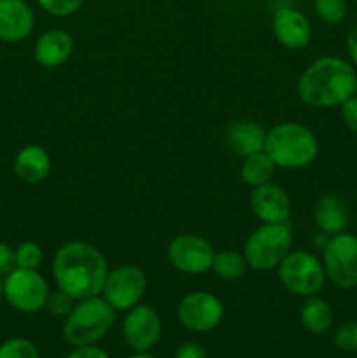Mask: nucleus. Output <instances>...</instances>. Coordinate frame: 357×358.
Returning <instances> with one entry per match:
<instances>
[{
    "label": "nucleus",
    "instance_id": "obj_18",
    "mask_svg": "<svg viewBox=\"0 0 357 358\" xmlns=\"http://www.w3.org/2000/svg\"><path fill=\"white\" fill-rule=\"evenodd\" d=\"M314 220L318 229L326 234H340L349 224L346 203L336 194H324L314 205Z\"/></svg>",
    "mask_w": 357,
    "mask_h": 358
},
{
    "label": "nucleus",
    "instance_id": "obj_13",
    "mask_svg": "<svg viewBox=\"0 0 357 358\" xmlns=\"http://www.w3.org/2000/svg\"><path fill=\"white\" fill-rule=\"evenodd\" d=\"M251 208L262 224H284L290 215V199L280 185L262 184L252 187Z\"/></svg>",
    "mask_w": 357,
    "mask_h": 358
},
{
    "label": "nucleus",
    "instance_id": "obj_14",
    "mask_svg": "<svg viewBox=\"0 0 357 358\" xmlns=\"http://www.w3.org/2000/svg\"><path fill=\"white\" fill-rule=\"evenodd\" d=\"M35 16L24 0H0V41L16 44L31 34Z\"/></svg>",
    "mask_w": 357,
    "mask_h": 358
},
{
    "label": "nucleus",
    "instance_id": "obj_32",
    "mask_svg": "<svg viewBox=\"0 0 357 358\" xmlns=\"http://www.w3.org/2000/svg\"><path fill=\"white\" fill-rule=\"evenodd\" d=\"M65 358H108V355L104 350L98 348L97 345H90L79 346V348L74 350V352L69 353Z\"/></svg>",
    "mask_w": 357,
    "mask_h": 358
},
{
    "label": "nucleus",
    "instance_id": "obj_25",
    "mask_svg": "<svg viewBox=\"0 0 357 358\" xmlns=\"http://www.w3.org/2000/svg\"><path fill=\"white\" fill-rule=\"evenodd\" d=\"M42 261V248L35 241H24L14 250V264L16 268L37 269Z\"/></svg>",
    "mask_w": 357,
    "mask_h": 358
},
{
    "label": "nucleus",
    "instance_id": "obj_27",
    "mask_svg": "<svg viewBox=\"0 0 357 358\" xmlns=\"http://www.w3.org/2000/svg\"><path fill=\"white\" fill-rule=\"evenodd\" d=\"M86 0H37L38 6L52 16H70L83 7Z\"/></svg>",
    "mask_w": 357,
    "mask_h": 358
},
{
    "label": "nucleus",
    "instance_id": "obj_6",
    "mask_svg": "<svg viewBox=\"0 0 357 358\" xmlns=\"http://www.w3.org/2000/svg\"><path fill=\"white\" fill-rule=\"evenodd\" d=\"M280 283L294 296H317L326 282V271L322 261L304 250H294L284 257L276 266Z\"/></svg>",
    "mask_w": 357,
    "mask_h": 358
},
{
    "label": "nucleus",
    "instance_id": "obj_15",
    "mask_svg": "<svg viewBox=\"0 0 357 358\" xmlns=\"http://www.w3.org/2000/svg\"><path fill=\"white\" fill-rule=\"evenodd\" d=\"M273 34L284 48L301 49L310 44L312 24L300 10L280 7L273 14Z\"/></svg>",
    "mask_w": 357,
    "mask_h": 358
},
{
    "label": "nucleus",
    "instance_id": "obj_23",
    "mask_svg": "<svg viewBox=\"0 0 357 358\" xmlns=\"http://www.w3.org/2000/svg\"><path fill=\"white\" fill-rule=\"evenodd\" d=\"M0 358H41L37 346L23 338L7 339L0 345Z\"/></svg>",
    "mask_w": 357,
    "mask_h": 358
},
{
    "label": "nucleus",
    "instance_id": "obj_12",
    "mask_svg": "<svg viewBox=\"0 0 357 358\" xmlns=\"http://www.w3.org/2000/svg\"><path fill=\"white\" fill-rule=\"evenodd\" d=\"M161 336V320L156 310L147 304H136L122 320V338L135 353H147L156 346Z\"/></svg>",
    "mask_w": 357,
    "mask_h": 358
},
{
    "label": "nucleus",
    "instance_id": "obj_33",
    "mask_svg": "<svg viewBox=\"0 0 357 358\" xmlns=\"http://www.w3.org/2000/svg\"><path fill=\"white\" fill-rule=\"evenodd\" d=\"M346 49H349L352 62L357 65V23L350 28L349 35H346Z\"/></svg>",
    "mask_w": 357,
    "mask_h": 358
},
{
    "label": "nucleus",
    "instance_id": "obj_26",
    "mask_svg": "<svg viewBox=\"0 0 357 358\" xmlns=\"http://www.w3.org/2000/svg\"><path fill=\"white\" fill-rule=\"evenodd\" d=\"M335 345L342 352H357V320L343 322L335 332Z\"/></svg>",
    "mask_w": 357,
    "mask_h": 358
},
{
    "label": "nucleus",
    "instance_id": "obj_11",
    "mask_svg": "<svg viewBox=\"0 0 357 358\" xmlns=\"http://www.w3.org/2000/svg\"><path fill=\"white\" fill-rule=\"evenodd\" d=\"M214 248L198 234H178L168 245V261L184 275H202L212 268Z\"/></svg>",
    "mask_w": 357,
    "mask_h": 358
},
{
    "label": "nucleus",
    "instance_id": "obj_28",
    "mask_svg": "<svg viewBox=\"0 0 357 358\" xmlns=\"http://www.w3.org/2000/svg\"><path fill=\"white\" fill-rule=\"evenodd\" d=\"M74 299L70 296H66L63 290H55V292H49L48 301H46V310L49 311L55 317H66V315L72 311L74 308Z\"/></svg>",
    "mask_w": 357,
    "mask_h": 358
},
{
    "label": "nucleus",
    "instance_id": "obj_17",
    "mask_svg": "<svg viewBox=\"0 0 357 358\" xmlns=\"http://www.w3.org/2000/svg\"><path fill=\"white\" fill-rule=\"evenodd\" d=\"M51 171V157L41 145H24L14 157V173L24 184H38Z\"/></svg>",
    "mask_w": 357,
    "mask_h": 358
},
{
    "label": "nucleus",
    "instance_id": "obj_3",
    "mask_svg": "<svg viewBox=\"0 0 357 358\" xmlns=\"http://www.w3.org/2000/svg\"><path fill=\"white\" fill-rule=\"evenodd\" d=\"M265 150L275 166L300 170L318 154V142L310 128L300 122H280L266 131Z\"/></svg>",
    "mask_w": 357,
    "mask_h": 358
},
{
    "label": "nucleus",
    "instance_id": "obj_1",
    "mask_svg": "<svg viewBox=\"0 0 357 358\" xmlns=\"http://www.w3.org/2000/svg\"><path fill=\"white\" fill-rule=\"evenodd\" d=\"M107 273V262L102 252L84 241L62 245L52 259L56 285L74 301L100 296Z\"/></svg>",
    "mask_w": 357,
    "mask_h": 358
},
{
    "label": "nucleus",
    "instance_id": "obj_24",
    "mask_svg": "<svg viewBox=\"0 0 357 358\" xmlns=\"http://www.w3.org/2000/svg\"><path fill=\"white\" fill-rule=\"evenodd\" d=\"M315 14L329 24H336L345 20L346 3L345 0H314Z\"/></svg>",
    "mask_w": 357,
    "mask_h": 358
},
{
    "label": "nucleus",
    "instance_id": "obj_10",
    "mask_svg": "<svg viewBox=\"0 0 357 358\" xmlns=\"http://www.w3.org/2000/svg\"><path fill=\"white\" fill-rule=\"evenodd\" d=\"M224 315L223 303L214 294L198 290L182 297L177 308L178 322L191 332L214 331Z\"/></svg>",
    "mask_w": 357,
    "mask_h": 358
},
{
    "label": "nucleus",
    "instance_id": "obj_22",
    "mask_svg": "<svg viewBox=\"0 0 357 358\" xmlns=\"http://www.w3.org/2000/svg\"><path fill=\"white\" fill-rule=\"evenodd\" d=\"M247 268L248 264L245 261L244 254H238L234 250H223L214 254L212 268L210 269L219 278L227 280V282H234V280H240L247 273Z\"/></svg>",
    "mask_w": 357,
    "mask_h": 358
},
{
    "label": "nucleus",
    "instance_id": "obj_35",
    "mask_svg": "<svg viewBox=\"0 0 357 358\" xmlns=\"http://www.w3.org/2000/svg\"><path fill=\"white\" fill-rule=\"evenodd\" d=\"M2 299H4V278L2 275H0V303H2Z\"/></svg>",
    "mask_w": 357,
    "mask_h": 358
},
{
    "label": "nucleus",
    "instance_id": "obj_19",
    "mask_svg": "<svg viewBox=\"0 0 357 358\" xmlns=\"http://www.w3.org/2000/svg\"><path fill=\"white\" fill-rule=\"evenodd\" d=\"M266 131L258 124L251 121H238L227 128L226 143L234 154L241 157L252 156L255 152H261L265 149Z\"/></svg>",
    "mask_w": 357,
    "mask_h": 358
},
{
    "label": "nucleus",
    "instance_id": "obj_7",
    "mask_svg": "<svg viewBox=\"0 0 357 358\" xmlns=\"http://www.w3.org/2000/svg\"><path fill=\"white\" fill-rule=\"evenodd\" d=\"M48 296V282L37 269L14 268L4 278V299L20 313L41 311Z\"/></svg>",
    "mask_w": 357,
    "mask_h": 358
},
{
    "label": "nucleus",
    "instance_id": "obj_8",
    "mask_svg": "<svg viewBox=\"0 0 357 358\" xmlns=\"http://www.w3.org/2000/svg\"><path fill=\"white\" fill-rule=\"evenodd\" d=\"M326 278L335 287L349 290L357 287V236L349 233L335 234L328 240L322 257Z\"/></svg>",
    "mask_w": 357,
    "mask_h": 358
},
{
    "label": "nucleus",
    "instance_id": "obj_21",
    "mask_svg": "<svg viewBox=\"0 0 357 358\" xmlns=\"http://www.w3.org/2000/svg\"><path fill=\"white\" fill-rule=\"evenodd\" d=\"M275 168V163L270 159L268 154L261 150V152L244 157V164H241L240 170L241 180L247 185H251V187L268 184V182H272Z\"/></svg>",
    "mask_w": 357,
    "mask_h": 358
},
{
    "label": "nucleus",
    "instance_id": "obj_31",
    "mask_svg": "<svg viewBox=\"0 0 357 358\" xmlns=\"http://www.w3.org/2000/svg\"><path fill=\"white\" fill-rule=\"evenodd\" d=\"M174 358H206V353L198 343H184L178 346Z\"/></svg>",
    "mask_w": 357,
    "mask_h": 358
},
{
    "label": "nucleus",
    "instance_id": "obj_4",
    "mask_svg": "<svg viewBox=\"0 0 357 358\" xmlns=\"http://www.w3.org/2000/svg\"><path fill=\"white\" fill-rule=\"evenodd\" d=\"M114 308L100 296L79 301L63 324V338L74 348L97 345L114 324Z\"/></svg>",
    "mask_w": 357,
    "mask_h": 358
},
{
    "label": "nucleus",
    "instance_id": "obj_16",
    "mask_svg": "<svg viewBox=\"0 0 357 358\" xmlns=\"http://www.w3.org/2000/svg\"><path fill=\"white\" fill-rule=\"evenodd\" d=\"M72 51V35L65 30H59V28H52V30L44 31L37 38L34 45V58L42 66L55 69V66L63 65L70 58Z\"/></svg>",
    "mask_w": 357,
    "mask_h": 358
},
{
    "label": "nucleus",
    "instance_id": "obj_34",
    "mask_svg": "<svg viewBox=\"0 0 357 358\" xmlns=\"http://www.w3.org/2000/svg\"><path fill=\"white\" fill-rule=\"evenodd\" d=\"M128 358H156V357L147 355V353H135V355H132V357H128Z\"/></svg>",
    "mask_w": 357,
    "mask_h": 358
},
{
    "label": "nucleus",
    "instance_id": "obj_2",
    "mask_svg": "<svg viewBox=\"0 0 357 358\" xmlns=\"http://www.w3.org/2000/svg\"><path fill=\"white\" fill-rule=\"evenodd\" d=\"M357 93V73L336 56H322L307 66L298 80V96L315 108L340 107Z\"/></svg>",
    "mask_w": 357,
    "mask_h": 358
},
{
    "label": "nucleus",
    "instance_id": "obj_20",
    "mask_svg": "<svg viewBox=\"0 0 357 358\" xmlns=\"http://www.w3.org/2000/svg\"><path fill=\"white\" fill-rule=\"evenodd\" d=\"M301 325L312 334H324L332 325V310L328 301L310 296L300 310Z\"/></svg>",
    "mask_w": 357,
    "mask_h": 358
},
{
    "label": "nucleus",
    "instance_id": "obj_36",
    "mask_svg": "<svg viewBox=\"0 0 357 358\" xmlns=\"http://www.w3.org/2000/svg\"><path fill=\"white\" fill-rule=\"evenodd\" d=\"M356 226H357V222H356Z\"/></svg>",
    "mask_w": 357,
    "mask_h": 358
},
{
    "label": "nucleus",
    "instance_id": "obj_30",
    "mask_svg": "<svg viewBox=\"0 0 357 358\" xmlns=\"http://www.w3.org/2000/svg\"><path fill=\"white\" fill-rule=\"evenodd\" d=\"M16 268L14 264V250L7 243L0 241V275H7Z\"/></svg>",
    "mask_w": 357,
    "mask_h": 358
},
{
    "label": "nucleus",
    "instance_id": "obj_5",
    "mask_svg": "<svg viewBox=\"0 0 357 358\" xmlns=\"http://www.w3.org/2000/svg\"><path fill=\"white\" fill-rule=\"evenodd\" d=\"M293 234L287 222L261 224L252 234H248L244 245V257L248 268L255 271L275 269L290 252Z\"/></svg>",
    "mask_w": 357,
    "mask_h": 358
},
{
    "label": "nucleus",
    "instance_id": "obj_29",
    "mask_svg": "<svg viewBox=\"0 0 357 358\" xmlns=\"http://www.w3.org/2000/svg\"><path fill=\"white\" fill-rule=\"evenodd\" d=\"M340 114H342V121L350 131L357 133V93L354 96H350L349 100L343 101L340 105Z\"/></svg>",
    "mask_w": 357,
    "mask_h": 358
},
{
    "label": "nucleus",
    "instance_id": "obj_9",
    "mask_svg": "<svg viewBox=\"0 0 357 358\" xmlns=\"http://www.w3.org/2000/svg\"><path fill=\"white\" fill-rule=\"evenodd\" d=\"M147 289L146 273L133 264H122L107 273L100 296L114 310H132Z\"/></svg>",
    "mask_w": 357,
    "mask_h": 358
}]
</instances>
